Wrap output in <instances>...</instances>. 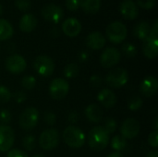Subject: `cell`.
<instances>
[{
    "label": "cell",
    "instance_id": "20",
    "mask_svg": "<svg viewBox=\"0 0 158 157\" xmlns=\"http://www.w3.org/2000/svg\"><path fill=\"white\" fill-rule=\"evenodd\" d=\"M19 29L24 32L32 31L37 25V19L31 13L24 14L19 19Z\"/></svg>",
    "mask_w": 158,
    "mask_h": 157
},
{
    "label": "cell",
    "instance_id": "38",
    "mask_svg": "<svg viewBox=\"0 0 158 157\" xmlns=\"http://www.w3.org/2000/svg\"><path fill=\"white\" fill-rule=\"evenodd\" d=\"M15 5L21 10H26L31 7L30 0H15Z\"/></svg>",
    "mask_w": 158,
    "mask_h": 157
},
{
    "label": "cell",
    "instance_id": "22",
    "mask_svg": "<svg viewBox=\"0 0 158 157\" xmlns=\"http://www.w3.org/2000/svg\"><path fill=\"white\" fill-rule=\"evenodd\" d=\"M150 31H151V26L147 21H144V20L138 22L134 26V29H133L134 35L143 41L145 40L149 36Z\"/></svg>",
    "mask_w": 158,
    "mask_h": 157
},
{
    "label": "cell",
    "instance_id": "32",
    "mask_svg": "<svg viewBox=\"0 0 158 157\" xmlns=\"http://www.w3.org/2000/svg\"><path fill=\"white\" fill-rule=\"evenodd\" d=\"M12 98L9 89L6 86L0 85V104H6Z\"/></svg>",
    "mask_w": 158,
    "mask_h": 157
},
{
    "label": "cell",
    "instance_id": "35",
    "mask_svg": "<svg viewBox=\"0 0 158 157\" xmlns=\"http://www.w3.org/2000/svg\"><path fill=\"white\" fill-rule=\"evenodd\" d=\"M44 120L48 125L53 126V125H55V123L56 121V116L53 112H51V111H46L44 114Z\"/></svg>",
    "mask_w": 158,
    "mask_h": 157
},
{
    "label": "cell",
    "instance_id": "41",
    "mask_svg": "<svg viewBox=\"0 0 158 157\" xmlns=\"http://www.w3.org/2000/svg\"><path fill=\"white\" fill-rule=\"evenodd\" d=\"M90 83L94 87H99L102 84V78H101V76H99L97 74L93 75L90 78Z\"/></svg>",
    "mask_w": 158,
    "mask_h": 157
},
{
    "label": "cell",
    "instance_id": "7",
    "mask_svg": "<svg viewBox=\"0 0 158 157\" xmlns=\"http://www.w3.org/2000/svg\"><path fill=\"white\" fill-rule=\"evenodd\" d=\"M60 135L57 130L56 129H48L43 131L39 137V144L40 147L45 151L54 150L59 143Z\"/></svg>",
    "mask_w": 158,
    "mask_h": 157
},
{
    "label": "cell",
    "instance_id": "46",
    "mask_svg": "<svg viewBox=\"0 0 158 157\" xmlns=\"http://www.w3.org/2000/svg\"><path fill=\"white\" fill-rule=\"evenodd\" d=\"M153 128L155 129V130H158V118H156L153 123Z\"/></svg>",
    "mask_w": 158,
    "mask_h": 157
},
{
    "label": "cell",
    "instance_id": "3",
    "mask_svg": "<svg viewBox=\"0 0 158 157\" xmlns=\"http://www.w3.org/2000/svg\"><path fill=\"white\" fill-rule=\"evenodd\" d=\"M143 52L147 58L154 59L158 55V20L156 19L149 36L143 40Z\"/></svg>",
    "mask_w": 158,
    "mask_h": 157
},
{
    "label": "cell",
    "instance_id": "42",
    "mask_svg": "<svg viewBox=\"0 0 158 157\" xmlns=\"http://www.w3.org/2000/svg\"><path fill=\"white\" fill-rule=\"evenodd\" d=\"M79 118H80V115H79V113L77 112V111H71V112H69V116H68V120L70 122V123H72V124H75V123H77L78 121H79Z\"/></svg>",
    "mask_w": 158,
    "mask_h": 157
},
{
    "label": "cell",
    "instance_id": "40",
    "mask_svg": "<svg viewBox=\"0 0 158 157\" xmlns=\"http://www.w3.org/2000/svg\"><path fill=\"white\" fill-rule=\"evenodd\" d=\"M66 6L69 10H77L80 7L79 0H66Z\"/></svg>",
    "mask_w": 158,
    "mask_h": 157
},
{
    "label": "cell",
    "instance_id": "27",
    "mask_svg": "<svg viewBox=\"0 0 158 157\" xmlns=\"http://www.w3.org/2000/svg\"><path fill=\"white\" fill-rule=\"evenodd\" d=\"M122 52L127 57L132 58L137 55V47L131 43H126L122 45Z\"/></svg>",
    "mask_w": 158,
    "mask_h": 157
},
{
    "label": "cell",
    "instance_id": "17",
    "mask_svg": "<svg viewBox=\"0 0 158 157\" xmlns=\"http://www.w3.org/2000/svg\"><path fill=\"white\" fill-rule=\"evenodd\" d=\"M63 32L69 37L77 36L81 31V24L76 18H68L62 23Z\"/></svg>",
    "mask_w": 158,
    "mask_h": 157
},
{
    "label": "cell",
    "instance_id": "23",
    "mask_svg": "<svg viewBox=\"0 0 158 157\" xmlns=\"http://www.w3.org/2000/svg\"><path fill=\"white\" fill-rule=\"evenodd\" d=\"M13 31L12 24L5 19H0V41L9 39L13 35Z\"/></svg>",
    "mask_w": 158,
    "mask_h": 157
},
{
    "label": "cell",
    "instance_id": "11",
    "mask_svg": "<svg viewBox=\"0 0 158 157\" xmlns=\"http://www.w3.org/2000/svg\"><path fill=\"white\" fill-rule=\"evenodd\" d=\"M5 66L6 70L9 71L10 73L19 74L26 69L27 62L22 56L19 54H13L6 58Z\"/></svg>",
    "mask_w": 158,
    "mask_h": 157
},
{
    "label": "cell",
    "instance_id": "16",
    "mask_svg": "<svg viewBox=\"0 0 158 157\" xmlns=\"http://www.w3.org/2000/svg\"><path fill=\"white\" fill-rule=\"evenodd\" d=\"M119 11L126 19H134L139 14V8L133 0H123L119 5Z\"/></svg>",
    "mask_w": 158,
    "mask_h": 157
},
{
    "label": "cell",
    "instance_id": "29",
    "mask_svg": "<svg viewBox=\"0 0 158 157\" xmlns=\"http://www.w3.org/2000/svg\"><path fill=\"white\" fill-rule=\"evenodd\" d=\"M36 85V79L33 76L31 75H27L24 76L21 79V86L25 89V90H32Z\"/></svg>",
    "mask_w": 158,
    "mask_h": 157
},
{
    "label": "cell",
    "instance_id": "5",
    "mask_svg": "<svg viewBox=\"0 0 158 157\" xmlns=\"http://www.w3.org/2000/svg\"><path fill=\"white\" fill-rule=\"evenodd\" d=\"M34 70L42 77L47 78L53 75L55 71V62L51 57L45 55L38 56L33 61Z\"/></svg>",
    "mask_w": 158,
    "mask_h": 157
},
{
    "label": "cell",
    "instance_id": "4",
    "mask_svg": "<svg viewBox=\"0 0 158 157\" xmlns=\"http://www.w3.org/2000/svg\"><path fill=\"white\" fill-rule=\"evenodd\" d=\"M106 33L110 42L114 43H120L127 37V27L123 22L115 20L107 25Z\"/></svg>",
    "mask_w": 158,
    "mask_h": 157
},
{
    "label": "cell",
    "instance_id": "45",
    "mask_svg": "<svg viewBox=\"0 0 158 157\" xmlns=\"http://www.w3.org/2000/svg\"><path fill=\"white\" fill-rule=\"evenodd\" d=\"M107 157H123V155L120 152H114V153H111L110 155H108Z\"/></svg>",
    "mask_w": 158,
    "mask_h": 157
},
{
    "label": "cell",
    "instance_id": "37",
    "mask_svg": "<svg viewBox=\"0 0 158 157\" xmlns=\"http://www.w3.org/2000/svg\"><path fill=\"white\" fill-rule=\"evenodd\" d=\"M12 98L14 99V101L16 103L22 104L26 100V94H25V93H23L21 91H18V92L14 93V94L12 95Z\"/></svg>",
    "mask_w": 158,
    "mask_h": 157
},
{
    "label": "cell",
    "instance_id": "30",
    "mask_svg": "<svg viewBox=\"0 0 158 157\" xmlns=\"http://www.w3.org/2000/svg\"><path fill=\"white\" fill-rule=\"evenodd\" d=\"M22 146L27 151H32L35 149L36 141L35 137L32 135H27L22 139Z\"/></svg>",
    "mask_w": 158,
    "mask_h": 157
},
{
    "label": "cell",
    "instance_id": "6",
    "mask_svg": "<svg viewBox=\"0 0 158 157\" xmlns=\"http://www.w3.org/2000/svg\"><path fill=\"white\" fill-rule=\"evenodd\" d=\"M39 120V112L35 107H27L25 108L19 118V127L24 130H33Z\"/></svg>",
    "mask_w": 158,
    "mask_h": 157
},
{
    "label": "cell",
    "instance_id": "1",
    "mask_svg": "<svg viewBox=\"0 0 158 157\" xmlns=\"http://www.w3.org/2000/svg\"><path fill=\"white\" fill-rule=\"evenodd\" d=\"M109 143V134L102 126L94 127L88 133V144L94 151H103Z\"/></svg>",
    "mask_w": 158,
    "mask_h": 157
},
{
    "label": "cell",
    "instance_id": "12",
    "mask_svg": "<svg viewBox=\"0 0 158 157\" xmlns=\"http://www.w3.org/2000/svg\"><path fill=\"white\" fill-rule=\"evenodd\" d=\"M140 132V123L135 118H130L123 121L120 127V135L126 140H131L138 136Z\"/></svg>",
    "mask_w": 158,
    "mask_h": 157
},
{
    "label": "cell",
    "instance_id": "18",
    "mask_svg": "<svg viewBox=\"0 0 158 157\" xmlns=\"http://www.w3.org/2000/svg\"><path fill=\"white\" fill-rule=\"evenodd\" d=\"M97 100L100 105L106 108H112L117 104V96L115 93L107 88H104L98 93Z\"/></svg>",
    "mask_w": 158,
    "mask_h": 157
},
{
    "label": "cell",
    "instance_id": "44",
    "mask_svg": "<svg viewBox=\"0 0 158 157\" xmlns=\"http://www.w3.org/2000/svg\"><path fill=\"white\" fill-rule=\"evenodd\" d=\"M146 157H158V151L157 150H153L147 154Z\"/></svg>",
    "mask_w": 158,
    "mask_h": 157
},
{
    "label": "cell",
    "instance_id": "31",
    "mask_svg": "<svg viewBox=\"0 0 158 157\" xmlns=\"http://www.w3.org/2000/svg\"><path fill=\"white\" fill-rule=\"evenodd\" d=\"M143 104V99L140 96H133L128 102V107L131 111H137L139 110Z\"/></svg>",
    "mask_w": 158,
    "mask_h": 157
},
{
    "label": "cell",
    "instance_id": "28",
    "mask_svg": "<svg viewBox=\"0 0 158 157\" xmlns=\"http://www.w3.org/2000/svg\"><path fill=\"white\" fill-rule=\"evenodd\" d=\"M106 131L108 133V134H112L114 133L116 130H117V128H118V123L117 121L112 118H106L104 121V126H102Z\"/></svg>",
    "mask_w": 158,
    "mask_h": 157
},
{
    "label": "cell",
    "instance_id": "47",
    "mask_svg": "<svg viewBox=\"0 0 158 157\" xmlns=\"http://www.w3.org/2000/svg\"><path fill=\"white\" fill-rule=\"evenodd\" d=\"M32 157H45L44 155H33Z\"/></svg>",
    "mask_w": 158,
    "mask_h": 157
},
{
    "label": "cell",
    "instance_id": "43",
    "mask_svg": "<svg viewBox=\"0 0 158 157\" xmlns=\"http://www.w3.org/2000/svg\"><path fill=\"white\" fill-rule=\"evenodd\" d=\"M79 58H80L81 61H86L87 58H88L87 53H86V52H81V53L80 54V56H79Z\"/></svg>",
    "mask_w": 158,
    "mask_h": 157
},
{
    "label": "cell",
    "instance_id": "24",
    "mask_svg": "<svg viewBox=\"0 0 158 157\" xmlns=\"http://www.w3.org/2000/svg\"><path fill=\"white\" fill-rule=\"evenodd\" d=\"M80 6L87 13H96L101 6V0H79Z\"/></svg>",
    "mask_w": 158,
    "mask_h": 157
},
{
    "label": "cell",
    "instance_id": "33",
    "mask_svg": "<svg viewBox=\"0 0 158 157\" xmlns=\"http://www.w3.org/2000/svg\"><path fill=\"white\" fill-rule=\"evenodd\" d=\"M11 113L7 109H1L0 110V123L1 125H6L11 121Z\"/></svg>",
    "mask_w": 158,
    "mask_h": 157
},
{
    "label": "cell",
    "instance_id": "25",
    "mask_svg": "<svg viewBox=\"0 0 158 157\" xmlns=\"http://www.w3.org/2000/svg\"><path fill=\"white\" fill-rule=\"evenodd\" d=\"M111 147L116 152H120L127 147V140L121 135H115L111 139Z\"/></svg>",
    "mask_w": 158,
    "mask_h": 157
},
{
    "label": "cell",
    "instance_id": "48",
    "mask_svg": "<svg viewBox=\"0 0 158 157\" xmlns=\"http://www.w3.org/2000/svg\"><path fill=\"white\" fill-rule=\"evenodd\" d=\"M2 12H3V6H2V5L0 4V15L2 14Z\"/></svg>",
    "mask_w": 158,
    "mask_h": 157
},
{
    "label": "cell",
    "instance_id": "10",
    "mask_svg": "<svg viewBox=\"0 0 158 157\" xmlns=\"http://www.w3.org/2000/svg\"><path fill=\"white\" fill-rule=\"evenodd\" d=\"M121 59V53L116 47H107L100 56V64L106 68H110L116 66Z\"/></svg>",
    "mask_w": 158,
    "mask_h": 157
},
{
    "label": "cell",
    "instance_id": "34",
    "mask_svg": "<svg viewBox=\"0 0 158 157\" xmlns=\"http://www.w3.org/2000/svg\"><path fill=\"white\" fill-rule=\"evenodd\" d=\"M148 143L151 147L156 149L158 147V130L151 132L148 136Z\"/></svg>",
    "mask_w": 158,
    "mask_h": 157
},
{
    "label": "cell",
    "instance_id": "26",
    "mask_svg": "<svg viewBox=\"0 0 158 157\" xmlns=\"http://www.w3.org/2000/svg\"><path fill=\"white\" fill-rule=\"evenodd\" d=\"M80 68L76 63H69L68 64L63 70V74L67 79H74L79 75Z\"/></svg>",
    "mask_w": 158,
    "mask_h": 157
},
{
    "label": "cell",
    "instance_id": "36",
    "mask_svg": "<svg viewBox=\"0 0 158 157\" xmlns=\"http://www.w3.org/2000/svg\"><path fill=\"white\" fill-rule=\"evenodd\" d=\"M137 5L143 8H152L156 5V0H137Z\"/></svg>",
    "mask_w": 158,
    "mask_h": 157
},
{
    "label": "cell",
    "instance_id": "13",
    "mask_svg": "<svg viewBox=\"0 0 158 157\" xmlns=\"http://www.w3.org/2000/svg\"><path fill=\"white\" fill-rule=\"evenodd\" d=\"M15 141L14 130L7 125H0V152L9 151Z\"/></svg>",
    "mask_w": 158,
    "mask_h": 157
},
{
    "label": "cell",
    "instance_id": "19",
    "mask_svg": "<svg viewBox=\"0 0 158 157\" xmlns=\"http://www.w3.org/2000/svg\"><path fill=\"white\" fill-rule=\"evenodd\" d=\"M106 37L100 31H93L86 37V45L93 50L102 49L106 45Z\"/></svg>",
    "mask_w": 158,
    "mask_h": 157
},
{
    "label": "cell",
    "instance_id": "14",
    "mask_svg": "<svg viewBox=\"0 0 158 157\" xmlns=\"http://www.w3.org/2000/svg\"><path fill=\"white\" fill-rule=\"evenodd\" d=\"M41 12H42L43 17L46 20L54 22V23L59 22L64 15L62 7H60L59 6L56 4H47L44 6Z\"/></svg>",
    "mask_w": 158,
    "mask_h": 157
},
{
    "label": "cell",
    "instance_id": "15",
    "mask_svg": "<svg viewBox=\"0 0 158 157\" xmlns=\"http://www.w3.org/2000/svg\"><path fill=\"white\" fill-rule=\"evenodd\" d=\"M158 89L157 79L155 76L146 77L140 85V91L145 97H153L156 94Z\"/></svg>",
    "mask_w": 158,
    "mask_h": 157
},
{
    "label": "cell",
    "instance_id": "8",
    "mask_svg": "<svg viewBox=\"0 0 158 157\" xmlns=\"http://www.w3.org/2000/svg\"><path fill=\"white\" fill-rule=\"evenodd\" d=\"M129 74L123 68H116L112 69L106 77V82L112 88H121L127 84Z\"/></svg>",
    "mask_w": 158,
    "mask_h": 157
},
{
    "label": "cell",
    "instance_id": "39",
    "mask_svg": "<svg viewBox=\"0 0 158 157\" xmlns=\"http://www.w3.org/2000/svg\"><path fill=\"white\" fill-rule=\"evenodd\" d=\"M6 157H29L27 154H25V152L19 150V149H12L9 150L7 153Z\"/></svg>",
    "mask_w": 158,
    "mask_h": 157
},
{
    "label": "cell",
    "instance_id": "21",
    "mask_svg": "<svg viewBox=\"0 0 158 157\" xmlns=\"http://www.w3.org/2000/svg\"><path fill=\"white\" fill-rule=\"evenodd\" d=\"M86 118L93 123H99L103 119V110L96 104L89 105L85 109Z\"/></svg>",
    "mask_w": 158,
    "mask_h": 157
},
{
    "label": "cell",
    "instance_id": "9",
    "mask_svg": "<svg viewBox=\"0 0 158 157\" xmlns=\"http://www.w3.org/2000/svg\"><path fill=\"white\" fill-rule=\"evenodd\" d=\"M48 91L51 98L55 100H61L68 95L69 92V84L66 80L56 78L50 82Z\"/></svg>",
    "mask_w": 158,
    "mask_h": 157
},
{
    "label": "cell",
    "instance_id": "2",
    "mask_svg": "<svg viewBox=\"0 0 158 157\" xmlns=\"http://www.w3.org/2000/svg\"><path fill=\"white\" fill-rule=\"evenodd\" d=\"M62 138L64 143L73 149L81 148L85 143L84 132L74 125H70L64 130Z\"/></svg>",
    "mask_w": 158,
    "mask_h": 157
}]
</instances>
